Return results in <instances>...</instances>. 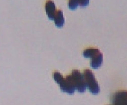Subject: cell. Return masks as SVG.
<instances>
[{
  "mask_svg": "<svg viewBox=\"0 0 127 105\" xmlns=\"http://www.w3.org/2000/svg\"><path fill=\"white\" fill-rule=\"evenodd\" d=\"M66 78L70 82L73 87L80 93L86 91L87 86L84 81L83 76L79 70L74 69L71 74L67 76Z\"/></svg>",
  "mask_w": 127,
  "mask_h": 105,
  "instance_id": "obj_1",
  "label": "cell"
},
{
  "mask_svg": "<svg viewBox=\"0 0 127 105\" xmlns=\"http://www.w3.org/2000/svg\"><path fill=\"white\" fill-rule=\"evenodd\" d=\"M83 56L86 58L91 59V66L94 69H97L100 67L103 63V54L100 50L96 48H88L82 52Z\"/></svg>",
  "mask_w": 127,
  "mask_h": 105,
  "instance_id": "obj_2",
  "label": "cell"
},
{
  "mask_svg": "<svg viewBox=\"0 0 127 105\" xmlns=\"http://www.w3.org/2000/svg\"><path fill=\"white\" fill-rule=\"evenodd\" d=\"M83 76L87 88L93 94H98L100 92V86L95 77L93 72L89 69L83 71Z\"/></svg>",
  "mask_w": 127,
  "mask_h": 105,
  "instance_id": "obj_3",
  "label": "cell"
},
{
  "mask_svg": "<svg viewBox=\"0 0 127 105\" xmlns=\"http://www.w3.org/2000/svg\"><path fill=\"white\" fill-rule=\"evenodd\" d=\"M54 80L60 85V89L63 92L69 94H73L75 91V89L71 84L70 82L65 78H64L59 71H55L53 73Z\"/></svg>",
  "mask_w": 127,
  "mask_h": 105,
  "instance_id": "obj_4",
  "label": "cell"
},
{
  "mask_svg": "<svg viewBox=\"0 0 127 105\" xmlns=\"http://www.w3.org/2000/svg\"><path fill=\"white\" fill-rule=\"evenodd\" d=\"M111 101L113 105H127V91H120L111 96Z\"/></svg>",
  "mask_w": 127,
  "mask_h": 105,
  "instance_id": "obj_5",
  "label": "cell"
},
{
  "mask_svg": "<svg viewBox=\"0 0 127 105\" xmlns=\"http://www.w3.org/2000/svg\"><path fill=\"white\" fill-rule=\"evenodd\" d=\"M45 10L48 17L50 20H54L57 12L55 2L52 0H47L45 4Z\"/></svg>",
  "mask_w": 127,
  "mask_h": 105,
  "instance_id": "obj_6",
  "label": "cell"
},
{
  "mask_svg": "<svg viewBox=\"0 0 127 105\" xmlns=\"http://www.w3.org/2000/svg\"><path fill=\"white\" fill-rule=\"evenodd\" d=\"M54 20L56 26L58 28H62L64 25L65 18L63 15V12L61 10H57Z\"/></svg>",
  "mask_w": 127,
  "mask_h": 105,
  "instance_id": "obj_7",
  "label": "cell"
},
{
  "mask_svg": "<svg viewBox=\"0 0 127 105\" xmlns=\"http://www.w3.org/2000/svg\"><path fill=\"white\" fill-rule=\"evenodd\" d=\"M68 6L69 8L71 10H75L78 6H79L76 0H69Z\"/></svg>",
  "mask_w": 127,
  "mask_h": 105,
  "instance_id": "obj_8",
  "label": "cell"
},
{
  "mask_svg": "<svg viewBox=\"0 0 127 105\" xmlns=\"http://www.w3.org/2000/svg\"><path fill=\"white\" fill-rule=\"evenodd\" d=\"M78 2L79 6L82 7H85L89 5L90 3V0H76Z\"/></svg>",
  "mask_w": 127,
  "mask_h": 105,
  "instance_id": "obj_9",
  "label": "cell"
}]
</instances>
